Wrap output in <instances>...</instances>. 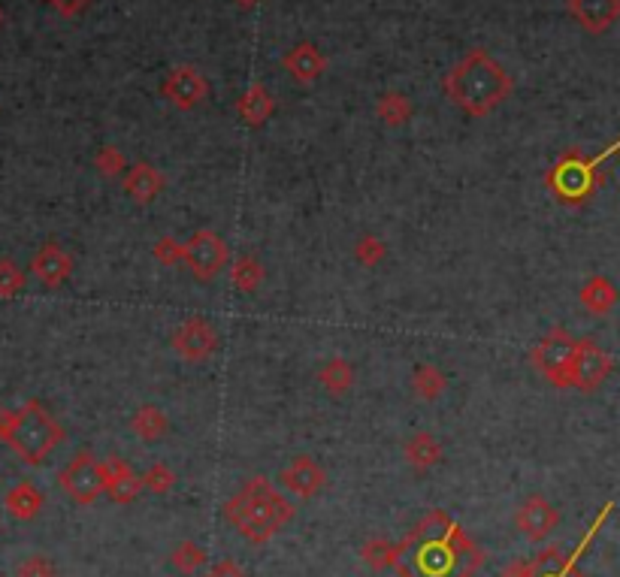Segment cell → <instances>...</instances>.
Segmentation results:
<instances>
[{"label": "cell", "instance_id": "6da1fadb", "mask_svg": "<svg viewBox=\"0 0 620 577\" xmlns=\"http://www.w3.org/2000/svg\"><path fill=\"white\" fill-rule=\"evenodd\" d=\"M484 565V550L463 532V526L433 508L424 520L397 544L400 577H475Z\"/></svg>", "mask_w": 620, "mask_h": 577}, {"label": "cell", "instance_id": "7a4b0ae2", "mask_svg": "<svg viewBox=\"0 0 620 577\" xmlns=\"http://www.w3.org/2000/svg\"><path fill=\"white\" fill-rule=\"evenodd\" d=\"M224 517L245 541L267 544L294 520V505L285 493L276 490L270 478L258 475L245 481L242 490L224 502Z\"/></svg>", "mask_w": 620, "mask_h": 577}, {"label": "cell", "instance_id": "3957f363", "mask_svg": "<svg viewBox=\"0 0 620 577\" xmlns=\"http://www.w3.org/2000/svg\"><path fill=\"white\" fill-rule=\"evenodd\" d=\"M0 442L10 445L28 466H40L64 442V426L43 408V402L28 399L16 411L0 408Z\"/></svg>", "mask_w": 620, "mask_h": 577}, {"label": "cell", "instance_id": "277c9868", "mask_svg": "<svg viewBox=\"0 0 620 577\" xmlns=\"http://www.w3.org/2000/svg\"><path fill=\"white\" fill-rule=\"evenodd\" d=\"M448 94L469 115H487L509 94V76L484 52H472L448 79Z\"/></svg>", "mask_w": 620, "mask_h": 577}, {"label": "cell", "instance_id": "5b68a950", "mask_svg": "<svg viewBox=\"0 0 620 577\" xmlns=\"http://www.w3.org/2000/svg\"><path fill=\"white\" fill-rule=\"evenodd\" d=\"M617 152H620V139L611 142V146H608L602 155H596V158H590V161L581 158L578 152L563 155V158L551 167V173H548V188H551V194H554L560 203H566V206H581V203L590 200L593 191L602 185L599 167H602L611 155H617Z\"/></svg>", "mask_w": 620, "mask_h": 577}, {"label": "cell", "instance_id": "8992f818", "mask_svg": "<svg viewBox=\"0 0 620 577\" xmlns=\"http://www.w3.org/2000/svg\"><path fill=\"white\" fill-rule=\"evenodd\" d=\"M575 348L578 339H572L563 327H554L536 348H533V366L560 390L575 387Z\"/></svg>", "mask_w": 620, "mask_h": 577}, {"label": "cell", "instance_id": "52a82bcc", "mask_svg": "<svg viewBox=\"0 0 620 577\" xmlns=\"http://www.w3.org/2000/svg\"><path fill=\"white\" fill-rule=\"evenodd\" d=\"M61 490L76 502V505H94L100 496H106V472L103 463L94 460L88 451L76 454L58 475Z\"/></svg>", "mask_w": 620, "mask_h": 577}, {"label": "cell", "instance_id": "ba28073f", "mask_svg": "<svg viewBox=\"0 0 620 577\" xmlns=\"http://www.w3.org/2000/svg\"><path fill=\"white\" fill-rule=\"evenodd\" d=\"M230 260L227 242L215 233V230H197L188 242H185V263L191 269V275L197 281H212Z\"/></svg>", "mask_w": 620, "mask_h": 577}, {"label": "cell", "instance_id": "9c48e42d", "mask_svg": "<svg viewBox=\"0 0 620 577\" xmlns=\"http://www.w3.org/2000/svg\"><path fill=\"white\" fill-rule=\"evenodd\" d=\"M611 508H614V505H605V508H602V514L593 520V526L587 529V535L581 538V544H578L569 556H563V550H560L557 544H554V547H545L539 556H533V577H587V574L578 571V559H581L584 550L590 547L593 535L602 529V523H605V517L611 514Z\"/></svg>", "mask_w": 620, "mask_h": 577}, {"label": "cell", "instance_id": "30bf717a", "mask_svg": "<svg viewBox=\"0 0 620 577\" xmlns=\"http://www.w3.org/2000/svg\"><path fill=\"white\" fill-rule=\"evenodd\" d=\"M173 351L188 360V363H203L218 351V333L209 321L203 318H188L176 327L173 333Z\"/></svg>", "mask_w": 620, "mask_h": 577}, {"label": "cell", "instance_id": "8fae6325", "mask_svg": "<svg viewBox=\"0 0 620 577\" xmlns=\"http://www.w3.org/2000/svg\"><path fill=\"white\" fill-rule=\"evenodd\" d=\"M557 523H560V511L545 499V496H530V499H524V505L518 508V514H515V526H518V532L530 541V544H539V541H545L554 529H557Z\"/></svg>", "mask_w": 620, "mask_h": 577}, {"label": "cell", "instance_id": "7c38bea8", "mask_svg": "<svg viewBox=\"0 0 620 577\" xmlns=\"http://www.w3.org/2000/svg\"><path fill=\"white\" fill-rule=\"evenodd\" d=\"M611 357L593 342V339H578L575 348V387L590 393L596 390L608 375H611Z\"/></svg>", "mask_w": 620, "mask_h": 577}, {"label": "cell", "instance_id": "4fadbf2b", "mask_svg": "<svg viewBox=\"0 0 620 577\" xmlns=\"http://www.w3.org/2000/svg\"><path fill=\"white\" fill-rule=\"evenodd\" d=\"M279 484L297 499H315L327 487V472L312 457H297L291 466L282 469Z\"/></svg>", "mask_w": 620, "mask_h": 577}, {"label": "cell", "instance_id": "5bb4252c", "mask_svg": "<svg viewBox=\"0 0 620 577\" xmlns=\"http://www.w3.org/2000/svg\"><path fill=\"white\" fill-rule=\"evenodd\" d=\"M103 472H106V496L115 505H131L146 490L143 478L124 460H118V457L103 460Z\"/></svg>", "mask_w": 620, "mask_h": 577}, {"label": "cell", "instance_id": "9a60e30c", "mask_svg": "<svg viewBox=\"0 0 620 577\" xmlns=\"http://www.w3.org/2000/svg\"><path fill=\"white\" fill-rule=\"evenodd\" d=\"M31 272L46 284V287H58L70 278L73 272V257L58 245V242H43L40 251L31 260Z\"/></svg>", "mask_w": 620, "mask_h": 577}, {"label": "cell", "instance_id": "2e32d148", "mask_svg": "<svg viewBox=\"0 0 620 577\" xmlns=\"http://www.w3.org/2000/svg\"><path fill=\"white\" fill-rule=\"evenodd\" d=\"M572 13L587 31L602 34L620 19V0H572Z\"/></svg>", "mask_w": 620, "mask_h": 577}, {"label": "cell", "instance_id": "e0dca14e", "mask_svg": "<svg viewBox=\"0 0 620 577\" xmlns=\"http://www.w3.org/2000/svg\"><path fill=\"white\" fill-rule=\"evenodd\" d=\"M124 191L131 194L134 203H143V206H146V203L158 200V194L164 191V176H161L155 167L140 164V167L124 173Z\"/></svg>", "mask_w": 620, "mask_h": 577}, {"label": "cell", "instance_id": "ac0fdd59", "mask_svg": "<svg viewBox=\"0 0 620 577\" xmlns=\"http://www.w3.org/2000/svg\"><path fill=\"white\" fill-rule=\"evenodd\" d=\"M131 429H134V436L143 439V442H161L167 436V429H170V420L167 414L158 408V405H143L134 411L131 417Z\"/></svg>", "mask_w": 620, "mask_h": 577}, {"label": "cell", "instance_id": "d6986e66", "mask_svg": "<svg viewBox=\"0 0 620 577\" xmlns=\"http://www.w3.org/2000/svg\"><path fill=\"white\" fill-rule=\"evenodd\" d=\"M617 303V287L605 275H593L581 287V306L593 315H608Z\"/></svg>", "mask_w": 620, "mask_h": 577}, {"label": "cell", "instance_id": "ffe728a7", "mask_svg": "<svg viewBox=\"0 0 620 577\" xmlns=\"http://www.w3.org/2000/svg\"><path fill=\"white\" fill-rule=\"evenodd\" d=\"M43 493L31 484V481H22V484H16L10 493H7V499H4V505H7V511L16 517V520H34L40 511H43Z\"/></svg>", "mask_w": 620, "mask_h": 577}, {"label": "cell", "instance_id": "44dd1931", "mask_svg": "<svg viewBox=\"0 0 620 577\" xmlns=\"http://www.w3.org/2000/svg\"><path fill=\"white\" fill-rule=\"evenodd\" d=\"M406 454V463L415 466V469H433L439 460H442V445L430 436V432H418V436H412L403 448Z\"/></svg>", "mask_w": 620, "mask_h": 577}, {"label": "cell", "instance_id": "7402d4cb", "mask_svg": "<svg viewBox=\"0 0 620 577\" xmlns=\"http://www.w3.org/2000/svg\"><path fill=\"white\" fill-rule=\"evenodd\" d=\"M230 281H233V287H239V291L255 294L258 287H261V281H264V266H261V260L252 257V254H242L239 260H233V266H230Z\"/></svg>", "mask_w": 620, "mask_h": 577}, {"label": "cell", "instance_id": "603a6c76", "mask_svg": "<svg viewBox=\"0 0 620 577\" xmlns=\"http://www.w3.org/2000/svg\"><path fill=\"white\" fill-rule=\"evenodd\" d=\"M318 381H321V387H324L330 396H342V393H348L351 384H354V369H351L348 360L336 357V360H327V363H324V369L318 372Z\"/></svg>", "mask_w": 620, "mask_h": 577}, {"label": "cell", "instance_id": "cb8c5ba5", "mask_svg": "<svg viewBox=\"0 0 620 577\" xmlns=\"http://www.w3.org/2000/svg\"><path fill=\"white\" fill-rule=\"evenodd\" d=\"M209 553L197 544V541H182L173 553H170V565L182 574V577H194L200 568H206Z\"/></svg>", "mask_w": 620, "mask_h": 577}, {"label": "cell", "instance_id": "d4e9b609", "mask_svg": "<svg viewBox=\"0 0 620 577\" xmlns=\"http://www.w3.org/2000/svg\"><path fill=\"white\" fill-rule=\"evenodd\" d=\"M167 94L179 103V106H194L203 94V82L194 76V70H179L170 85H167Z\"/></svg>", "mask_w": 620, "mask_h": 577}, {"label": "cell", "instance_id": "484cf974", "mask_svg": "<svg viewBox=\"0 0 620 577\" xmlns=\"http://www.w3.org/2000/svg\"><path fill=\"white\" fill-rule=\"evenodd\" d=\"M360 559H363L372 571L394 568V565H397V544H391V541H385V538H372V541L363 544Z\"/></svg>", "mask_w": 620, "mask_h": 577}, {"label": "cell", "instance_id": "4316f807", "mask_svg": "<svg viewBox=\"0 0 620 577\" xmlns=\"http://www.w3.org/2000/svg\"><path fill=\"white\" fill-rule=\"evenodd\" d=\"M445 387H448V381H445V375H442L439 366L424 363V366L415 369V390H418L424 399H439V396L445 393Z\"/></svg>", "mask_w": 620, "mask_h": 577}, {"label": "cell", "instance_id": "83f0119b", "mask_svg": "<svg viewBox=\"0 0 620 577\" xmlns=\"http://www.w3.org/2000/svg\"><path fill=\"white\" fill-rule=\"evenodd\" d=\"M25 284H28V278H25V272L19 269V263L10 260V257H0V297L10 300V297L22 294Z\"/></svg>", "mask_w": 620, "mask_h": 577}, {"label": "cell", "instance_id": "f1b7e54d", "mask_svg": "<svg viewBox=\"0 0 620 577\" xmlns=\"http://www.w3.org/2000/svg\"><path fill=\"white\" fill-rule=\"evenodd\" d=\"M291 70H294V76L297 79H315L318 76V70H321V61H318V55L309 49V46H300L288 61H285Z\"/></svg>", "mask_w": 620, "mask_h": 577}, {"label": "cell", "instance_id": "f546056e", "mask_svg": "<svg viewBox=\"0 0 620 577\" xmlns=\"http://www.w3.org/2000/svg\"><path fill=\"white\" fill-rule=\"evenodd\" d=\"M173 484H176V472H173V469H167L164 463L149 466V472L143 475V487H146L149 493H155V496L170 493V490H173Z\"/></svg>", "mask_w": 620, "mask_h": 577}, {"label": "cell", "instance_id": "4dcf8cb0", "mask_svg": "<svg viewBox=\"0 0 620 577\" xmlns=\"http://www.w3.org/2000/svg\"><path fill=\"white\" fill-rule=\"evenodd\" d=\"M55 562L43 553H31L16 565V577H55Z\"/></svg>", "mask_w": 620, "mask_h": 577}, {"label": "cell", "instance_id": "1f68e13d", "mask_svg": "<svg viewBox=\"0 0 620 577\" xmlns=\"http://www.w3.org/2000/svg\"><path fill=\"white\" fill-rule=\"evenodd\" d=\"M354 254H357V260H360L363 266H376V263L385 257V242H379L376 236H363V239L357 242Z\"/></svg>", "mask_w": 620, "mask_h": 577}, {"label": "cell", "instance_id": "d6a6232c", "mask_svg": "<svg viewBox=\"0 0 620 577\" xmlns=\"http://www.w3.org/2000/svg\"><path fill=\"white\" fill-rule=\"evenodd\" d=\"M155 257H158L164 266H179V263H185V245H179L176 239L164 236V239L155 245Z\"/></svg>", "mask_w": 620, "mask_h": 577}, {"label": "cell", "instance_id": "836d02e7", "mask_svg": "<svg viewBox=\"0 0 620 577\" xmlns=\"http://www.w3.org/2000/svg\"><path fill=\"white\" fill-rule=\"evenodd\" d=\"M97 170H100L106 179L121 176V173H124V158H121L115 149H103V152L97 155Z\"/></svg>", "mask_w": 620, "mask_h": 577}, {"label": "cell", "instance_id": "e575fe53", "mask_svg": "<svg viewBox=\"0 0 620 577\" xmlns=\"http://www.w3.org/2000/svg\"><path fill=\"white\" fill-rule=\"evenodd\" d=\"M252 97H255V100L242 103V112H245V118L252 121V124H261V121L267 118V106H270V103H267V106H261V100H258V97H261V88H258V91H252Z\"/></svg>", "mask_w": 620, "mask_h": 577}, {"label": "cell", "instance_id": "d590c367", "mask_svg": "<svg viewBox=\"0 0 620 577\" xmlns=\"http://www.w3.org/2000/svg\"><path fill=\"white\" fill-rule=\"evenodd\" d=\"M206 577H245V571H242L233 559H221V562H215V565L209 568Z\"/></svg>", "mask_w": 620, "mask_h": 577}]
</instances>
